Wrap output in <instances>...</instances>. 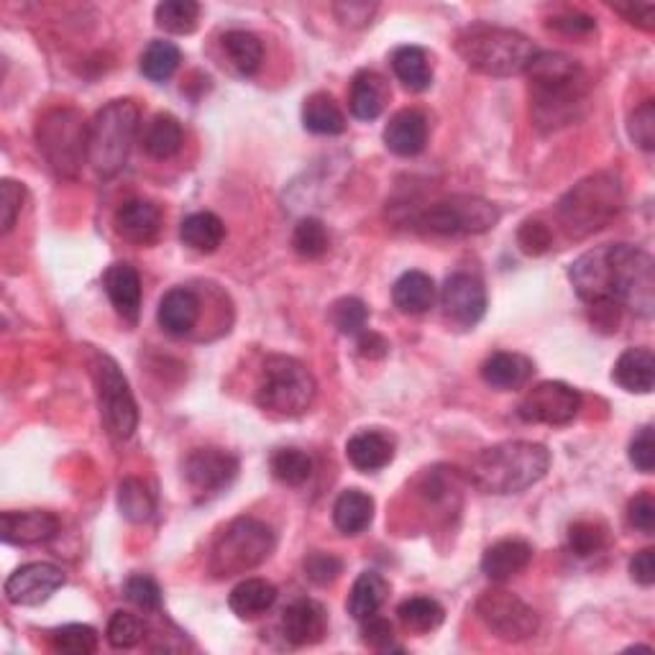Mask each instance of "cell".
I'll use <instances>...</instances> for the list:
<instances>
[{
	"instance_id": "obj_1",
	"label": "cell",
	"mask_w": 655,
	"mask_h": 655,
	"mask_svg": "<svg viewBox=\"0 0 655 655\" xmlns=\"http://www.w3.org/2000/svg\"><path fill=\"white\" fill-rule=\"evenodd\" d=\"M576 295L592 305H615L651 318L655 308V272L651 254L630 244L596 246L571 264Z\"/></svg>"
},
{
	"instance_id": "obj_2",
	"label": "cell",
	"mask_w": 655,
	"mask_h": 655,
	"mask_svg": "<svg viewBox=\"0 0 655 655\" xmlns=\"http://www.w3.org/2000/svg\"><path fill=\"white\" fill-rule=\"evenodd\" d=\"M530 113L541 131H559L582 119L589 78L582 64L563 52H538L528 68Z\"/></svg>"
},
{
	"instance_id": "obj_3",
	"label": "cell",
	"mask_w": 655,
	"mask_h": 655,
	"mask_svg": "<svg viewBox=\"0 0 655 655\" xmlns=\"http://www.w3.org/2000/svg\"><path fill=\"white\" fill-rule=\"evenodd\" d=\"M551 453L543 443L504 441L471 461L469 482L484 494H520L549 474Z\"/></svg>"
},
{
	"instance_id": "obj_4",
	"label": "cell",
	"mask_w": 655,
	"mask_h": 655,
	"mask_svg": "<svg viewBox=\"0 0 655 655\" xmlns=\"http://www.w3.org/2000/svg\"><path fill=\"white\" fill-rule=\"evenodd\" d=\"M456 52L467 68L489 78H515L533 64L538 49L525 34L515 29L471 23L456 37Z\"/></svg>"
},
{
	"instance_id": "obj_5",
	"label": "cell",
	"mask_w": 655,
	"mask_h": 655,
	"mask_svg": "<svg viewBox=\"0 0 655 655\" xmlns=\"http://www.w3.org/2000/svg\"><path fill=\"white\" fill-rule=\"evenodd\" d=\"M625 205V190L615 172H596L579 182L559 201L555 215L569 238H589L600 234L617 218Z\"/></svg>"
},
{
	"instance_id": "obj_6",
	"label": "cell",
	"mask_w": 655,
	"mask_h": 655,
	"mask_svg": "<svg viewBox=\"0 0 655 655\" xmlns=\"http://www.w3.org/2000/svg\"><path fill=\"white\" fill-rule=\"evenodd\" d=\"M277 549L272 525L256 518H236L215 538L207 569L215 579H234L259 569Z\"/></svg>"
},
{
	"instance_id": "obj_7",
	"label": "cell",
	"mask_w": 655,
	"mask_h": 655,
	"mask_svg": "<svg viewBox=\"0 0 655 655\" xmlns=\"http://www.w3.org/2000/svg\"><path fill=\"white\" fill-rule=\"evenodd\" d=\"M318 395L313 371L293 356H267L262 364L259 385H256V405L277 418H297L308 412Z\"/></svg>"
},
{
	"instance_id": "obj_8",
	"label": "cell",
	"mask_w": 655,
	"mask_h": 655,
	"mask_svg": "<svg viewBox=\"0 0 655 655\" xmlns=\"http://www.w3.org/2000/svg\"><path fill=\"white\" fill-rule=\"evenodd\" d=\"M139 131V105L134 101H113L95 113L88 131V162L103 177L119 172L129 160Z\"/></svg>"
},
{
	"instance_id": "obj_9",
	"label": "cell",
	"mask_w": 655,
	"mask_h": 655,
	"mask_svg": "<svg viewBox=\"0 0 655 655\" xmlns=\"http://www.w3.org/2000/svg\"><path fill=\"white\" fill-rule=\"evenodd\" d=\"M90 123L74 108H52L37 123V144L57 177L72 180L88 160Z\"/></svg>"
},
{
	"instance_id": "obj_10",
	"label": "cell",
	"mask_w": 655,
	"mask_h": 655,
	"mask_svg": "<svg viewBox=\"0 0 655 655\" xmlns=\"http://www.w3.org/2000/svg\"><path fill=\"white\" fill-rule=\"evenodd\" d=\"M500 221L494 203L477 195H451L418 213L415 228L430 236H477L492 231Z\"/></svg>"
},
{
	"instance_id": "obj_11",
	"label": "cell",
	"mask_w": 655,
	"mask_h": 655,
	"mask_svg": "<svg viewBox=\"0 0 655 655\" xmlns=\"http://www.w3.org/2000/svg\"><path fill=\"white\" fill-rule=\"evenodd\" d=\"M90 369H93L98 410H101L105 433L113 441H129L139 426V408L134 392L129 387V379L123 377L119 364L105 354H95Z\"/></svg>"
},
{
	"instance_id": "obj_12",
	"label": "cell",
	"mask_w": 655,
	"mask_h": 655,
	"mask_svg": "<svg viewBox=\"0 0 655 655\" xmlns=\"http://www.w3.org/2000/svg\"><path fill=\"white\" fill-rule=\"evenodd\" d=\"M477 617L504 643H525L538 633V615L528 602L508 589H489L477 600Z\"/></svg>"
},
{
	"instance_id": "obj_13",
	"label": "cell",
	"mask_w": 655,
	"mask_h": 655,
	"mask_svg": "<svg viewBox=\"0 0 655 655\" xmlns=\"http://www.w3.org/2000/svg\"><path fill=\"white\" fill-rule=\"evenodd\" d=\"M582 410V395L566 381H541L528 389L518 405L522 422L530 426H569Z\"/></svg>"
},
{
	"instance_id": "obj_14",
	"label": "cell",
	"mask_w": 655,
	"mask_h": 655,
	"mask_svg": "<svg viewBox=\"0 0 655 655\" xmlns=\"http://www.w3.org/2000/svg\"><path fill=\"white\" fill-rule=\"evenodd\" d=\"M68 576L60 566L54 563H27V566L16 569L11 576L6 579V600L16 604V607H39L52 596L57 589H62Z\"/></svg>"
},
{
	"instance_id": "obj_15",
	"label": "cell",
	"mask_w": 655,
	"mask_h": 655,
	"mask_svg": "<svg viewBox=\"0 0 655 655\" xmlns=\"http://www.w3.org/2000/svg\"><path fill=\"white\" fill-rule=\"evenodd\" d=\"M238 459L221 449H197L187 456L185 479L197 497H215L234 484Z\"/></svg>"
},
{
	"instance_id": "obj_16",
	"label": "cell",
	"mask_w": 655,
	"mask_h": 655,
	"mask_svg": "<svg viewBox=\"0 0 655 655\" xmlns=\"http://www.w3.org/2000/svg\"><path fill=\"white\" fill-rule=\"evenodd\" d=\"M441 308L446 318H451L456 326H477L487 313L484 282L474 275H467V272H456L446 279L441 289Z\"/></svg>"
},
{
	"instance_id": "obj_17",
	"label": "cell",
	"mask_w": 655,
	"mask_h": 655,
	"mask_svg": "<svg viewBox=\"0 0 655 655\" xmlns=\"http://www.w3.org/2000/svg\"><path fill=\"white\" fill-rule=\"evenodd\" d=\"M113 228L123 242L149 246L160 238L162 207L149 201H126L113 215Z\"/></svg>"
},
{
	"instance_id": "obj_18",
	"label": "cell",
	"mask_w": 655,
	"mask_h": 655,
	"mask_svg": "<svg viewBox=\"0 0 655 655\" xmlns=\"http://www.w3.org/2000/svg\"><path fill=\"white\" fill-rule=\"evenodd\" d=\"M57 533H60V520L52 512L27 510L0 515V535L11 545H39L52 541Z\"/></svg>"
},
{
	"instance_id": "obj_19",
	"label": "cell",
	"mask_w": 655,
	"mask_h": 655,
	"mask_svg": "<svg viewBox=\"0 0 655 655\" xmlns=\"http://www.w3.org/2000/svg\"><path fill=\"white\" fill-rule=\"evenodd\" d=\"M328 630V615L323 610V604L313 600H295L282 615V633L285 641L295 648H305V645H315L323 641Z\"/></svg>"
},
{
	"instance_id": "obj_20",
	"label": "cell",
	"mask_w": 655,
	"mask_h": 655,
	"mask_svg": "<svg viewBox=\"0 0 655 655\" xmlns=\"http://www.w3.org/2000/svg\"><path fill=\"white\" fill-rule=\"evenodd\" d=\"M530 561H533V545L520 541V538H504V541H497L484 551L482 571L489 582L504 584L520 576L530 566Z\"/></svg>"
},
{
	"instance_id": "obj_21",
	"label": "cell",
	"mask_w": 655,
	"mask_h": 655,
	"mask_svg": "<svg viewBox=\"0 0 655 655\" xmlns=\"http://www.w3.org/2000/svg\"><path fill=\"white\" fill-rule=\"evenodd\" d=\"M108 300L126 323H136L141 313V277L126 262L111 264L103 275Z\"/></svg>"
},
{
	"instance_id": "obj_22",
	"label": "cell",
	"mask_w": 655,
	"mask_h": 655,
	"mask_svg": "<svg viewBox=\"0 0 655 655\" xmlns=\"http://www.w3.org/2000/svg\"><path fill=\"white\" fill-rule=\"evenodd\" d=\"M156 320L164 334L174 338H182L193 334V328L201 320V297H197L190 287H174L162 297L160 310H156Z\"/></svg>"
},
{
	"instance_id": "obj_23",
	"label": "cell",
	"mask_w": 655,
	"mask_h": 655,
	"mask_svg": "<svg viewBox=\"0 0 655 655\" xmlns=\"http://www.w3.org/2000/svg\"><path fill=\"white\" fill-rule=\"evenodd\" d=\"M385 144L397 156H418L428 144V119L420 111H400L389 119Z\"/></svg>"
},
{
	"instance_id": "obj_24",
	"label": "cell",
	"mask_w": 655,
	"mask_h": 655,
	"mask_svg": "<svg viewBox=\"0 0 655 655\" xmlns=\"http://www.w3.org/2000/svg\"><path fill=\"white\" fill-rule=\"evenodd\" d=\"M346 456L354 469L364 471V474H375V471H381L392 463L395 443L381 430H361V433L348 438Z\"/></svg>"
},
{
	"instance_id": "obj_25",
	"label": "cell",
	"mask_w": 655,
	"mask_h": 655,
	"mask_svg": "<svg viewBox=\"0 0 655 655\" xmlns=\"http://www.w3.org/2000/svg\"><path fill=\"white\" fill-rule=\"evenodd\" d=\"M389 103V85L375 70H361L351 82V95H348V108L354 119L375 121L381 115Z\"/></svg>"
},
{
	"instance_id": "obj_26",
	"label": "cell",
	"mask_w": 655,
	"mask_h": 655,
	"mask_svg": "<svg viewBox=\"0 0 655 655\" xmlns=\"http://www.w3.org/2000/svg\"><path fill=\"white\" fill-rule=\"evenodd\" d=\"M612 379L633 395H651L655 385V356L651 348H627L615 364Z\"/></svg>"
},
{
	"instance_id": "obj_27",
	"label": "cell",
	"mask_w": 655,
	"mask_h": 655,
	"mask_svg": "<svg viewBox=\"0 0 655 655\" xmlns=\"http://www.w3.org/2000/svg\"><path fill=\"white\" fill-rule=\"evenodd\" d=\"M533 361L522 354H510V351H497L489 356V359L482 364V379L484 385L492 389H520L525 387L530 377H533Z\"/></svg>"
},
{
	"instance_id": "obj_28",
	"label": "cell",
	"mask_w": 655,
	"mask_h": 655,
	"mask_svg": "<svg viewBox=\"0 0 655 655\" xmlns=\"http://www.w3.org/2000/svg\"><path fill=\"white\" fill-rule=\"evenodd\" d=\"M277 586L267 579H244L228 596V607L242 620H259L275 607Z\"/></svg>"
},
{
	"instance_id": "obj_29",
	"label": "cell",
	"mask_w": 655,
	"mask_h": 655,
	"mask_svg": "<svg viewBox=\"0 0 655 655\" xmlns=\"http://www.w3.org/2000/svg\"><path fill=\"white\" fill-rule=\"evenodd\" d=\"M395 308L405 315H422L436 303V282L426 272H405L392 287Z\"/></svg>"
},
{
	"instance_id": "obj_30",
	"label": "cell",
	"mask_w": 655,
	"mask_h": 655,
	"mask_svg": "<svg viewBox=\"0 0 655 655\" xmlns=\"http://www.w3.org/2000/svg\"><path fill=\"white\" fill-rule=\"evenodd\" d=\"M375 520V500L361 489H346L334 504V525L344 535H361Z\"/></svg>"
},
{
	"instance_id": "obj_31",
	"label": "cell",
	"mask_w": 655,
	"mask_h": 655,
	"mask_svg": "<svg viewBox=\"0 0 655 655\" xmlns=\"http://www.w3.org/2000/svg\"><path fill=\"white\" fill-rule=\"evenodd\" d=\"M180 238L182 244L197 254H213L218 252L223 238H226V226L215 213H193L182 221Z\"/></svg>"
},
{
	"instance_id": "obj_32",
	"label": "cell",
	"mask_w": 655,
	"mask_h": 655,
	"mask_svg": "<svg viewBox=\"0 0 655 655\" xmlns=\"http://www.w3.org/2000/svg\"><path fill=\"white\" fill-rule=\"evenodd\" d=\"M392 72L410 93H422L433 82V64L426 49L420 47H400L392 54Z\"/></svg>"
},
{
	"instance_id": "obj_33",
	"label": "cell",
	"mask_w": 655,
	"mask_h": 655,
	"mask_svg": "<svg viewBox=\"0 0 655 655\" xmlns=\"http://www.w3.org/2000/svg\"><path fill=\"white\" fill-rule=\"evenodd\" d=\"M303 123L318 136H338L346 131V115L328 93H315L305 101Z\"/></svg>"
},
{
	"instance_id": "obj_34",
	"label": "cell",
	"mask_w": 655,
	"mask_h": 655,
	"mask_svg": "<svg viewBox=\"0 0 655 655\" xmlns=\"http://www.w3.org/2000/svg\"><path fill=\"white\" fill-rule=\"evenodd\" d=\"M387 592L389 584L385 582V576H379L377 571H364L354 582L351 594H348V615L359 622L377 615L379 607L387 600Z\"/></svg>"
},
{
	"instance_id": "obj_35",
	"label": "cell",
	"mask_w": 655,
	"mask_h": 655,
	"mask_svg": "<svg viewBox=\"0 0 655 655\" xmlns=\"http://www.w3.org/2000/svg\"><path fill=\"white\" fill-rule=\"evenodd\" d=\"M182 141H185L182 123L170 113H160L152 123H149L144 134V152L152 156V160H160V162L172 160V156L182 149Z\"/></svg>"
},
{
	"instance_id": "obj_36",
	"label": "cell",
	"mask_w": 655,
	"mask_h": 655,
	"mask_svg": "<svg viewBox=\"0 0 655 655\" xmlns=\"http://www.w3.org/2000/svg\"><path fill=\"white\" fill-rule=\"evenodd\" d=\"M397 617H400L402 627L408 633L426 635L443 625L446 610L436 600H430V596H410V600H405L397 607Z\"/></svg>"
},
{
	"instance_id": "obj_37",
	"label": "cell",
	"mask_w": 655,
	"mask_h": 655,
	"mask_svg": "<svg viewBox=\"0 0 655 655\" xmlns=\"http://www.w3.org/2000/svg\"><path fill=\"white\" fill-rule=\"evenodd\" d=\"M223 52L242 74H254L264 62V44L252 31L234 29L223 34Z\"/></svg>"
},
{
	"instance_id": "obj_38",
	"label": "cell",
	"mask_w": 655,
	"mask_h": 655,
	"mask_svg": "<svg viewBox=\"0 0 655 655\" xmlns=\"http://www.w3.org/2000/svg\"><path fill=\"white\" fill-rule=\"evenodd\" d=\"M180 62H182L180 47L172 44V41L156 39L144 49V54H141V72H144L146 80L164 82L177 72Z\"/></svg>"
},
{
	"instance_id": "obj_39",
	"label": "cell",
	"mask_w": 655,
	"mask_h": 655,
	"mask_svg": "<svg viewBox=\"0 0 655 655\" xmlns=\"http://www.w3.org/2000/svg\"><path fill=\"white\" fill-rule=\"evenodd\" d=\"M156 27L170 34H193L201 21V6L195 0H164L154 11Z\"/></svg>"
},
{
	"instance_id": "obj_40",
	"label": "cell",
	"mask_w": 655,
	"mask_h": 655,
	"mask_svg": "<svg viewBox=\"0 0 655 655\" xmlns=\"http://www.w3.org/2000/svg\"><path fill=\"white\" fill-rule=\"evenodd\" d=\"M272 474L287 487H303L313 477V459L305 451L279 449L269 461Z\"/></svg>"
},
{
	"instance_id": "obj_41",
	"label": "cell",
	"mask_w": 655,
	"mask_h": 655,
	"mask_svg": "<svg viewBox=\"0 0 655 655\" xmlns=\"http://www.w3.org/2000/svg\"><path fill=\"white\" fill-rule=\"evenodd\" d=\"M119 510L131 522H146L154 512V494L141 479H123L119 487Z\"/></svg>"
},
{
	"instance_id": "obj_42",
	"label": "cell",
	"mask_w": 655,
	"mask_h": 655,
	"mask_svg": "<svg viewBox=\"0 0 655 655\" xmlns=\"http://www.w3.org/2000/svg\"><path fill=\"white\" fill-rule=\"evenodd\" d=\"M49 645L64 655H93L98 651V633L90 625H64L49 633Z\"/></svg>"
},
{
	"instance_id": "obj_43",
	"label": "cell",
	"mask_w": 655,
	"mask_h": 655,
	"mask_svg": "<svg viewBox=\"0 0 655 655\" xmlns=\"http://www.w3.org/2000/svg\"><path fill=\"white\" fill-rule=\"evenodd\" d=\"M293 246L303 259H320V256L328 254L330 236L318 218H303L295 226Z\"/></svg>"
},
{
	"instance_id": "obj_44",
	"label": "cell",
	"mask_w": 655,
	"mask_h": 655,
	"mask_svg": "<svg viewBox=\"0 0 655 655\" xmlns=\"http://www.w3.org/2000/svg\"><path fill=\"white\" fill-rule=\"evenodd\" d=\"M144 622L141 617L131 615L126 610H119L113 612L111 620H108V627H105V641L113 645V648H134L141 641H144Z\"/></svg>"
},
{
	"instance_id": "obj_45",
	"label": "cell",
	"mask_w": 655,
	"mask_h": 655,
	"mask_svg": "<svg viewBox=\"0 0 655 655\" xmlns=\"http://www.w3.org/2000/svg\"><path fill=\"white\" fill-rule=\"evenodd\" d=\"M604 545H607V528L602 522L579 520L569 528V549L579 559H589V555L600 553Z\"/></svg>"
},
{
	"instance_id": "obj_46",
	"label": "cell",
	"mask_w": 655,
	"mask_h": 655,
	"mask_svg": "<svg viewBox=\"0 0 655 655\" xmlns=\"http://www.w3.org/2000/svg\"><path fill=\"white\" fill-rule=\"evenodd\" d=\"M330 320L338 328V334L344 336H359L367 330L369 323V308L359 297H344L330 308Z\"/></svg>"
},
{
	"instance_id": "obj_47",
	"label": "cell",
	"mask_w": 655,
	"mask_h": 655,
	"mask_svg": "<svg viewBox=\"0 0 655 655\" xmlns=\"http://www.w3.org/2000/svg\"><path fill=\"white\" fill-rule=\"evenodd\" d=\"M123 594H126V600L134 604V607L144 612H160L162 607V589L146 574L131 576L126 586H123Z\"/></svg>"
},
{
	"instance_id": "obj_48",
	"label": "cell",
	"mask_w": 655,
	"mask_h": 655,
	"mask_svg": "<svg viewBox=\"0 0 655 655\" xmlns=\"http://www.w3.org/2000/svg\"><path fill=\"white\" fill-rule=\"evenodd\" d=\"M303 569H305V576H308L313 584L328 586V584H334L338 576H341L344 563H341V559H338V555H334V553L315 551V553L308 555V559H305Z\"/></svg>"
},
{
	"instance_id": "obj_49",
	"label": "cell",
	"mask_w": 655,
	"mask_h": 655,
	"mask_svg": "<svg viewBox=\"0 0 655 655\" xmlns=\"http://www.w3.org/2000/svg\"><path fill=\"white\" fill-rule=\"evenodd\" d=\"M23 201H27V187L13 180L0 182V226H3V234L16 226L23 211Z\"/></svg>"
},
{
	"instance_id": "obj_50",
	"label": "cell",
	"mask_w": 655,
	"mask_h": 655,
	"mask_svg": "<svg viewBox=\"0 0 655 655\" xmlns=\"http://www.w3.org/2000/svg\"><path fill=\"white\" fill-rule=\"evenodd\" d=\"M630 136L645 152L655 149V103L643 101L635 108V113L630 115Z\"/></svg>"
},
{
	"instance_id": "obj_51",
	"label": "cell",
	"mask_w": 655,
	"mask_h": 655,
	"mask_svg": "<svg viewBox=\"0 0 655 655\" xmlns=\"http://www.w3.org/2000/svg\"><path fill=\"white\" fill-rule=\"evenodd\" d=\"M518 246L528 256H543L553 246V231L543 221H525L518 231Z\"/></svg>"
},
{
	"instance_id": "obj_52",
	"label": "cell",
	"mask_w": 655,
	"mask_h": 655,
	"mask_svg": "<svg viewBox=\"0 0 655 655\" xmlns=\"http://www.w3.org/2000/svg\"><path fill=\"white\" fill-rule=\"evenodd\" d=\"M361 635L364 643L375 651H400V645L395 643V630L385 617L371 615L361 620Z\"/></svg>"
},
{
	"instance_id": "obj_53",
	"label": "cell",
	"mask_w": 655,
	"mask_h": 655,
	"mask_svg": "<svg viewBox=\"0 0 655 655\" xmlns=\"http://www.w3.org/2000/svg\"><path fill=\"white\" fill-rule=\"evenodd\" d=\"M630 461L637 471L651 474L655 469V441H653V426H645L635 433L633 443H630Z\"/></svg>"
},
{
	"instance_id": "obj_54",
	"label": "cell",
	"mask_w": 655,
	"mask_h": 655,
	"mask_svg": "<svg viewBox=\"0 0 655 655\" xmlns=\"http://www.w3.org/2000/svg\"><path fill=\"white\" fill-rule=\"evenodd\" d=\"M627 522L630 528H635L637 533L653 535L655 530V500L651 492L637 494L635 500H630L627 504Z\"/></svg>"
},
{
	"instance_id": "obj_55",
	"label": "cell",
	"mask_w": 655,
	"mask_h": 655,
	"mask_svg": "<svg viewBox=\"0 0 655 655\" xmlns=\"http://www.w3.org/2000/svg\"><path fill=\"white\" fill-rule=\"evenodd\" d=\"M549 27L553 31H559V34H566V37H586L596 31V21L592 16L586 13H563V16H555V19L549 21Z\"/></svg>"
},
{
	"instance_id": "obj_56",
	"label": "cell",
	"mask_w": 655,
	"mask_h": 655,
	"mask_svg": "<svg viewBox=\"0 0 655 655\" xmlns=\"http://www.w3.org/2000/svg\"><path fill=\"white\" fill-rule=\"evenodd\" d=\"M334 11L338 16V21L344 23V27H367L371 21V16L377 13V6L375 3H356V0H348V3H338L334 6Z\"/></svg>"
},
{
	"instance_id": "obj_57",
	"label": "cell",
	"mask_w": 655,
	"mask_h": 655,
	"mask_svg": "<svg viewBox=\"0 0 655 655\" xmlns=\"http://www.w3.org/2000/svg\"><path fill=\"white\" fill-rule=\"evenodd\" d=\"M612 8L622 16V19L633 23V27L643 31L655 29V6L653 3H612Z\"/></svg>"
},
{
	"instance_id": "obj_58",
	"label": "cell",
	"mask_w": 655,
	"mask_h": 655,
	"mask_svg": "<svg viewBox=\"0 0 655 655\" xmlns=\"http://www.w3.org/2000/svg\"><path fill=\"white\" fill-rule=\"evenodd\" d=\"M630 574L641 586H653L655 584V551L645 549L635 553V559L630 561Z\"/></svg>"
},
{
	"instance_id": "obj_59",
	"label": "cell",
	"mask_w": 655,
	"mask_h": 655,
	"mask_svg": "<svg viewBox=\"0 0 655 655\" xmlns=\"http://www.w3.org/2000/svg\"><path fill=\"white\" fill-rule=\"evenodd\" d=\"M356 338H359V341H356V351H359L364 359H381V356H387L389 351V344L385 338L379 334H371V330H364V334Z\"/></svg>"
}]
</instances>
